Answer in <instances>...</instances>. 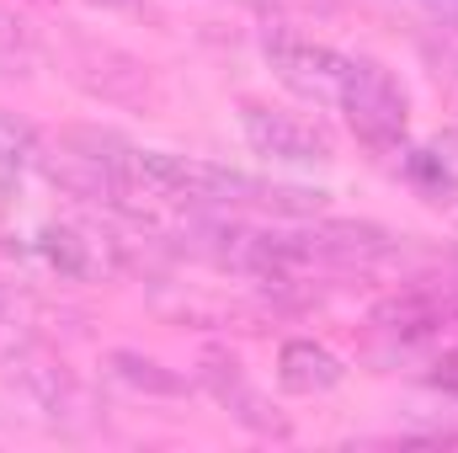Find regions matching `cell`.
Listing matches in <instances>:
<instances>
[{"label": "cell", "mask_w": 458, "mask_h": 453, "mask_svg": "<svg viewBox=\"0 0 458 453\" xmlns=\"http://www.w3.org/2000/svg\"><path fill=\"white\" fill-rule=\"evenodd\" d=\"M336 113L346 117V128L368 150H405L411 97H405V86L378 59H346L342 91H336Z\"/></svg>", "instance_id": "1"}, {"label": "cell", "mask_w": 458, "mask_h": 453, "mask_svg": "<svg viewBox=\"0 0 458 453\" xmlns=\"http://www.w3.org/2000/svg\"><path fill=\"white\" fill-rule=\"evenodd\" d=\"M240 133L272 166H331L336 160L331 133L320 123H310L299 113H283V107H267V102H245L240 107Z\"/></svg>", "instance_id": "2"}, {"label": "cell", "mask_w": 458, "mask_h": 453, "mask_svg": "<svg viewBox=\"0 0 458 453\" xmlns=\"http://www.w3.org/2000/svg\"><path fill=\"white\" fill-rule=\"evenodd\" d=\"M261 54H267L272 75L288 91H299L304 102H331L336 107V91H342V75H346V59L352 54H336V48L310 43V38H293V32H272L261 43Z\"/></svg>", "instance_id": "3"}, {"label": "cell", "mask_w": 458, "mask_h": 453, "mask_svg": "<svg viewBox=\"0 0 458 453\" xmlns=\"http://www.w3.org/2000/svg\"><path fill=\"white\" fill-rule=\"evenodd\" d=\"M203 389L225 406L240 427H250L256 438H288V422L272 411V400L245 379V368H240L234 357H219V352L203 357Z\"/></svg>", "instance_id": "4"}, {"label": "cell", "mask_w": 458, "mask_h": 453, "mask_svg": "<svg viewBox=\"0 0 458 453\" xmlns=\"http://www.w3.org/2000/svg\"><path fill=\"white\" fill-rule=\"evenodd\" d=\"M342 379H346V363L326 341H310V337L283 341V352H277V384L288 395H331Z\"/></svg>", "instance_id": "5"}, {"label": "cell", "mask_w": 458, "mask_h": 453, "mask_svg": "<svg viewBox=\"0 0 458 453\" xmlns=\"http://www.w3.org/2000/svg\"><path fill=\"white\" fill-rule=\"evenodd\" d=\"M458 315V304L448 294H427V288H416V294H405V299H394V304H384L373 321H378V331H389V337H405V341H421V337H437V331H448Z\"/></svg>", "instance_id": "6"}, {"label": "cell", "mask_w": 458, "mask_h": 453, "mask_svg": "<svg viewBox=\"0 0 458 453\" xmlns=\"http://www.w3.org/2000/svg\"><path fill=\"white\" fill-rule=\"evenodd\" d=\"M11 379H21V384L32 389V400H38L43 411H54V416H64V411L81 406V384L64 373L59 357H48V352H38V346H27V352L11 357Z\"/></svg>", "instance_id": "7"}, {"label": "cell", "mask_w": 458, "mask_h": 453, "mask_svg": "<svg viewBox=\"0 0 458 453\" xmlns=\"http://www.w3.org/2000/svg\"><path fill=\"white\" fill-rule=\"evenodd\" d=\"M405 176H411V187H416L427 203H454L458 160L443 144H437V150H411V155H405Z\"/></svg>", "instance_id": "8"}, {"label": "cell", "mask_w": 458, "mask_h": 453, "mask_svg": "<svg viewBox=\"0 0 458 453\" xmlns=\"http://www.w3.org/2000/svg\"><path fill=\"white\" fill-rule=\"evenodd\" d=\"M38 251H43V261L48 267H59V272H70V278H81V272H91V245L75 235V229H59L48 225L38 235Z\"/></svg>", "instance_id": "9"}, {"label": "cell", "mask_w": 458, "mask_h": 453, "mask_svg": "<svg viewBox=\"0 0 458 453\" xmlns=\"http://www.w3.org/2000/svg\"><path fill=\"white\" fill-rule=\"evenodd\" d=\"M113 373L133 389H149V395H182V379L165 373L155 357H139V352H113Z\"/></svg>", "instance_id": "10"}, {"label": "cell", "mask_w": 458, "mask_h": 453, "mask_svg": "<svg viewBox=\"0 0 458 453\" xmlns=\"http://www.w3.org/2000/svg\"><path fill=\"white\" fill-rule=\"evenodd\" d=\"M27 150H32V133L11 117H0V198L21 182V166H27Z\"/></svg>", "instance_id": "11"}, {"label": "cell", "mask_w": 458, "mask_h": 453, "mask_svg": "<svg viewBox=\"0 0 458 453\" xmlns=\"http://www.w3.org/2000/svg\"><path fill=\"white\" fill-rule=\"evenodd\" d=\"M27 59H32V48H27V32H21V21H11V16L0 11V75H16Z\"/></svg>", "instance_id": "12"}, {"label": "cell", "mask_w": 458, "mask_h": 453, "mask_svg": "<svg viewBox=\"0 0 458 453\" xmlns=\"http://www.w3.org/2000/svg\"><path fill=\"white\" fill-rule=\"evenodd\" d=\"M437 384H443L448 395H458V352L448 357V363H443V368H437Z\"/></svg>", "instance_id": "13"}, {"label": "cell", "mask_w": 458, "mask_h": 453, "mask_svg": "<svg viewBox=\"0 0 458 453\" xmlns=\"http://www.w3.org/2000/svg\"><path fill=\"white\" fill-rule=\"evenodd\" d=\"M421 5H427L432 16H443V21H454L458 27V0H421Z\"/></svg>", "instance_id": "14"}, {"label": "cell", "mask_w": 458, "mask_h": 453, "mask_svg": "<svg viewBox=\"0 0 458 453\" xmlns=\"http://www.w3.org/2000/svg\"><path fill=\"white\" fill-rule=\"evenodd\" d=\"M107 5H123V0H107Z\"/></svg>", "instance_id": "15"}]
</instances>
